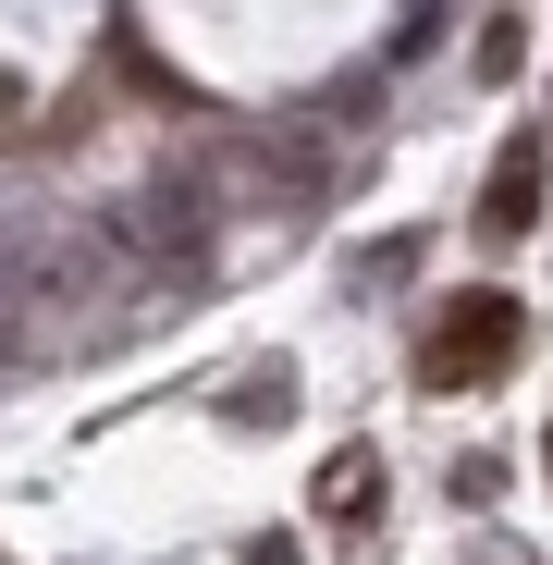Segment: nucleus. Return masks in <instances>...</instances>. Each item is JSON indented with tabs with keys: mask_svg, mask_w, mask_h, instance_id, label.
<instances>
[{
	"mask_svg": "<svg viewBox=\"0 0 553 565\" xmlns=\"http://www.w3.org/2000/svg\"><path fill=\"white\" fill-rule=\"evenodd\" d=\"M517 356V296H492V282H480V296H455L443 320H430V344H418V382H492V369Z\"/></svg>",
	"mask_w": 553,
	"mask_h": 565,
	"instance_id": "nucleus-1",
	"label": "nucleus"
},
{
	"mask_svg": "<svg viewBox=\"0 0 553 565\" xmlns=\"http://www.w3.org/2000/svg\"><path fill=\"white\" fill-rule=\"evenodd\" d=\"M541 184H553V172H541V136H517V148L492 160V184H480V222H492V234H529V222H541Z\"/></svg>",
	"mask_w": 553,
	"mask_h": 565,
	"instance_id": "nucleus-2",
	"label": "nucleus"
},
{
	"mask_svg": "<svg viewBox=\"0 0 553 565\" xmlns=\"http://www.w3.org/2000/svg\"><path fill=\"white\" fill-rule=\"evenodd\" d=\"M369 504H382V455H332V467H320V516H344V529H357Z\"/></svg>",
	"mask_w": 553,
	"mask_h": 565,
	"instance_id": "nucleus-3",
	"label": "nucleus"
},
{
	"mask_svg": "<svg viewBox=\"0 0 553 565\" xmlns=\"http://www.w3.org/2000/svg\"><path fill=\"white\" fill-rule=\"evenodd\" d=\"M284 406H296V382H284V369H258V382L234 394V418H246V430H258V418H284Z\"/></svg>",
	"mask_w": 553,
	"mask_h": 565,
	"instance_id": "nucleus-4",
	"label": "nucleus"
},
{
	"mask_svg": "<svg viewBox=\"0 0 553 565\" xmlns=\"http://www.w3.org/2000/svg\"><path fill=\"white\" fill-rule=\"evenodd\" d=\"M517 62H529V25H517V13H504V25H480V74H517Z\"/></svg>",
	"mask_w": 553,
	"mask_h": 565,
	"instance_id": "nucleus-5",
	"label": "nucleus"
},
{
	"mask_svg": "<svg viewBox=\"0 0 553 565\" xmlns=\"http://www.w3.org/2000/svg\"><path fill=\"white\" fill-rule=\"evenodd\" d=\"M234 565H296V541H246V553H234Z\"/></svg>",
	"mask_w": 553,
	"mask_h": 565,
	"instance_id": "nucleus-6",
	"label": "nucleus"
},
{
	"mask_svg": "<svg viewBox=\"0 0 553 565\" xmlns=\"http://www.w3.org/2000/svg\"><path fill=\"white\" fill-rule=\"evenodd\" d=\"M13 99H25V86H13V74H0V124H13Z\"/></svg>",
	"mask_w": 553,
	"mask_h": 565,
	"instance_id": "nucleus-7",
	"label": "nucleus"
},
{
	"mask_svg": "<svg viewBox=\"0 0 553 565\" xmlns=\"http://www.w3.org/2000/svg\"><path fill=\"white\" fill-rule=\"evenodd\" d=\"M541 467H553V443H541Z\"/></svg>",
	"mask_w": 553,
	"mask_h": 565,
	"instance_id": "nucleus-8",
	"label": "nucleus"
}]
</instances>
